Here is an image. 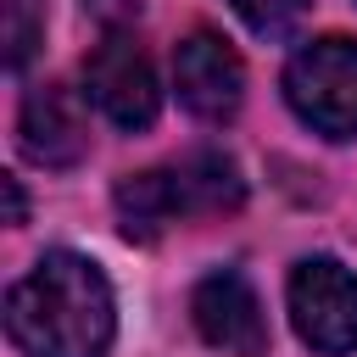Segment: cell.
Masks as SVG:
<instances>
[{"label": "cell", "mask_w": 357, "mask_h": 357, "mask_svg": "<svg viewBox=\"0 0 357 357\" xmlns=\"http://www.w3.org/2000/svg\"><path fill=\"white\" fill-rule=\"evenodd\" d=\"M290 324L324 357L357 351V273L335 257H301L290 273Z\"/></svg>", "instance_id": "4"}, {"label": "cell", "mask_w": 357, "mask_h": 357, "mask_svg": "<svg viewBox=\"0 0 357 357\" xmlns=\"http://www.w3.org/2000/svg\"><path fill=\"white\" fill-rule=\"evenodd\" d=\"M84 95H89L117 128H151V123H156V106H162L151 56H145L128 33H106V39L89 50V61H84Z\"/></svg>", "instance_id": "5"}, {"label": "cell", "mask_w": 357, "mask_h": 357, "mask_svg": "<svg viewBox=\"0 0 357 357\" xmlns=\"http://www.w3.org/2000/svg\"><path fill=\"white\" fill-rule=\"evenodd\" d=\"M6 11V67H28L39 33H45V0H0Z\"/></svg>", "instance_id": "10"}, {"label": "cell", "mask_w": 357, "mask_h": 357, "mask_svg": "<svg viewBox=\"0 0 357 357\" xmlns=\"http://www.w3.org/2000/svg\"><path fill=\"white\" fill-rule=\"evenodd\" d=\"M17 145L39 167H78L89 156V117L73 100V89H61V84L28 89L22 117H17Z\"/></svg>", "instance_id": "8"}, {"label": "cell", "mask_w": 357, "mask_h": 357, "mask_svg": "<svg viewBox=\"0 0 357 357\" xmlns=\"http://www.w3.org/2000/svg\"><path fill=\"white\" fill-rule=\"evenodd\" d=\"M112 284L78 251H45L6 296V329L28 357H106Z\"/></svg>", "instance_id": "1"}, {"label": "cell", "mask_w": 357, "mask_h": 357, "mask_svg": "<svg viewBox=\"0 0 357 357\" xmlns=\"http://www.w3.org/2000/svg\"><path fill=\"white\" fill-rule=\"evenodd\" d=\"M284 100L307 128L329 139H351L357 134V39L329 33L296 50V61L284 67Z\"/></svg>", "instance_id": "3"}, {"label": "cell", "mask_w": 357, "mask_h": 357, "mask_svg": "<svg viewBox=\"0 0 357 357\" xmlns=\"http://www.w3.org/2000/svg\"><path fill=\"white\" fill-rule=\"evenodd\" d=\"M6 218L22 223V190H17V178H6Z\"/></svg>", "instance_id": "11"}, {"label": "cell", "mask_w": 357, "mask_h": 357, "mask_svg": "<svg viewBox=\"0 0 357 357\" xmlns=\"http://www.w3.org/2000/svg\"><path fill=\"white\" fill-rule=\"evenodd\" d=\"M240 201H245V178H240L234 156H223V151H195L173 167L128 173L112 190V206H117V223L128 240H156L162 229L190 223V218L240 212Z\"/></svg>", "instance_id": "2"}, {"label": "cell", "mask_w": 357, "mask_h": 357, "mask_svg": "<svg viewBox=\"0 0 357 357\" xmlns=\"http://www.w3.org/2000/svg\"><path fill=\"white\" fill-rule=\"evenodd\" d=\"M173 84H178V100L206 117V123H223L240 112V95H245V67L240 56L229 50V39L218 33H190L178 50H173Z\"/></svg>", "instance_id": "7"}, {"label": "cell", "mask_w": 357, "mask_h": 357, "mask_svg": "<svg viewBox=\"0 0 357 357\" xmlns=\"http://www.w3.org/2000/svg\"><path fill=\"white\" fill-rule=\"evenodd\" d=\"M229 6H234V17H240L257 39H268V45L290 39V33L301 28V17H307V0H229Z\"/></svg>", "instance_id": "9"}, {"label": "cell", "mask_w": 357, "mask_h": 357, "mask_svg": "<svg viewBox=\"0 0 357 357\" xmlns=\"http://www.w3.org/2000/svg\"><path fill=\"white\" fill-rule=\"evenodd\" d=\"M190 318H195L201 340L218 346L223 357H262L268 351V318H262V301L240 268H212L190 296Z\"/></svg>", "instance_id": "6"}]
</instances>
